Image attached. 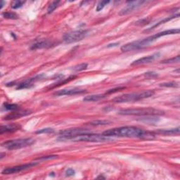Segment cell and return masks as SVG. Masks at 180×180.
Returning a JSON list of instances; mask_svg holds the SVG:
<instances>
[{
    "mask_svg": "<svg viewBox=\"0 0 180 180\" xmlns=\"http://www.w3.org/2000/svg\"><path fill=\"white\" fill-rule=\"evenodd\" d=\"M4 108L7 110H12V111H14V110H16L19 109V106L16 104H11L8 103H4Z\"/></svg>",
    "mask_w": 180,
    "mask_h": 180,
    "instance_id": "cell-24",
    "label": "cell"
},
{
    "mask_svg": "<svg viewBox=\"0 0 180 180\" xmlns=\"http://www.w3.org/2000/svg\"><path fill=\"white\" fill-rule=\"evenodd\" d=\"M179 16V14H177V15H175V16H170V17H167V18H166V19H163V20H160V22H158V23L155 24L154 25H153V26H152V27H151V28H150L145 30L144 32H149V31H151V30L154 29L155 28H156L157 26H159L160 25H161V24L165 23H166V22H167V21H170V20H171L172 19H175V18H178Z\"/></svg>",
    "mask_w": 180,
    "mask_h": 180,
    "instance_id": "cell-19",
    "label": "cell"
},
{
    "mask_svg": "<svg viewBox=\"0 0 180 180\" xmlns=\"http://www.w3.org/2000/svg\"><path fill=\"white\" fill-rule=\"evenodd\" d=\"M2 16H4L5 19L12 20L17 19L18 18H19V16H18L16 14L13 13V12H4V13L2 14Z\"/></svg>",
    "mask_w": 180,
    "mask_h": 180,
    "instance_id": "cell-23",
    "label": "cell"
},
{
    "mask_svg": "<svg viewBox=\"0 0 180 180\" xmlns=\"http://www.w3.org/2000/svg\"><path fill=\"white\" fill-rule=\"evenodd\" d=\"M179 60H180V57L179 56H177L176 57H173V58L172 59L165 60V61H163L161 63H163V64H173V63L179 62Z\"/></svg>",
    "mask_w": 180,
    "mask_h": 180,
    "instance_id": "cell-27",
    "label": "cell"
},
{
    "mask_svg": "<svg viewBox=\"0 0 180 180\" xmlns=\"http://www.w3.org/2000/svg\"><path fill=\"white\" fill-rule=\"evenodd\" d=\"M102 134L108 137L139 138L146 140L154 139L155 138L154 132H150L134 126H125V127L110 129L104 132Z\"/></svg>",
    "mask_w": 180,
    "mask_h": 180,
    "instance_id": "cell-1",
    "label": "cell"
},
{
    "mask_svg": "<svg viewBox=\"0 0 180 180\" xmlns=\"http://www.w3.org/2000/svg\"><path fill=\"white\" fill-rule=\"evenodd\" d=\"M54 132V130L52 128H44V129H41V130H38L36 132V134H50V133H53Z\"/></svg>",
    "mask_w": 180,
    "mask_h": 180,
    "instance_id": "cell-28",
    "label": "cell"
},
{
    "mask_svg": "<svg viewBox=\"0 0 180 180\" xmlns=\"http://www.w3.org/2000/svg\"><path fill=\"white\" fill-rule=\"evenodd\" d=\"M164 111L154 108H139V109H122L118 114L122 115H137V116H157L164 115Z\"/></svg>",
    "mask_w": 180,
    "mask_h": 180,
    "instance_id": "cell-2",
    "label": "cell"
},
{
    "mask_svg": "<svg viewBox=\"0 0 180 180\" xmlns=\"http://www.w3.org/2000/svg\"><path fill=\"white\" fill-rule=\"evenodd\" d=\"M20 129V126L16 124H9L6 125H2L0 127V134H3L4 133L8 132H14L19 130Z\"/></svg>",
    "mask_w": 180,
    "mask_h": 180,
    "instance_id": "cell-16",
    "label": "cell"
},
{
    "mask_svg": "<svg viewBox=\"0 0 180 180\" xmlns=\"http://www.w3.org/2000/svg\"><path fill=\"white\" fill-rule=\"evenodd\" d=\"M4 4H5V2H4V1H2V2H1V7H0V8H2L3 7H4Z\"/></svg>",
    "mask_w": 180,
    "mask_h": 180,
    "instance_id": "cell-36",
    "label": "cell"
},
{
    "mask_svg": "<svg viewBox=\"0 0 180 180\" xmlns=\"http://www.w3.org/2000/svg\"><path fill=\"white\" fill-rule=\"evenodd\" d=\"M75 174H76V171L73 169H71V168H69L66 171H65V175H66V176H68V177L73 176V175H75Z\"/></svg>",
    "mask_w": 180,
    "mask_h": 180,
    "instance_id": "cell-33",
    "label": "cell"
},
{
    "mask_svg": "<svg viewBox=\"0 0 180 180\" xmlns=\"http://www.w3.org/2000/svg\"><path fill=\"white\" fill-rule=\"evenodd\" d=\"M110 2V1H102L100 2L98 4H97V11H101L103 8L105 7V6L107 5L108 4H109Z\"/></svg>",
    "mask_w": 180,
    "mask_h": 180,
    "instance_id": "cell-30",
    "label": "cell"
},
{
    "mask_svg": "<svg viewBox=\"0 0 180 180\" xmlns=\"http://www.w3.org/2000/svg\"><path fill=\"white\" fill-rule=\"evenodd\" d=\"M89 132L88 130L83 128H74V129H68L59 132L60 138L61 140H70L73 137L77 136V135L88 133Z\"/></svg>",
    "mask_w": 180,
    "mask_h": 180,
    "instance_id": "cell-8",
    "label": "cell"
},
{
    "mask_svg": "<svg viewBox=\"0 0 180 180\" xmlns=\"http://www.w3.org/2000/svg\"><path fill=\"white\" fill-rule=\"evenodd\" d=\"M76 76H70V77H69L68 79H63V80H61L60 81H59V82H57V83L53 84L52 87L50 86V87H48V88H49V89L55 88V87H59V86L61 85H64V84H65V83H67V82H70V81L74 80L75 78H76Z\"/></svg>",
    "mask_w": 180,
    "mask_h": 180,
    "instance_id": "cell-20",
    "label": "cell"
},
{
    "mask_svg": "<svg viewBox=\"0 0 180 180\" xmlns=\"http://www.w3.org/2000/svg\"><path fill=\"white\" fill-rule=\"evenodd\" d=\"M35 140L31 138H26V139H18L14 140H8L7 142L2 143V146L8 150H16L25 148L33 144Z\"/></svg>",
    "mask_w": 180,
    "mask_h": 180,
    "instance_id": "cell-5",
    "label": "cell"
},
{
    "mask_svg": "<svg viewBox=\"0 0 180 180\" xmlns=\"http://www.w3.org/2000/svg\"><path fill=\"white\" fill-rule=\"evenodd\" d=\"M146 3L145 1H130L128 2L126 7L122 8L121 11L119 12L120 16H125L128 14H130L134 11L137 10L138 8H139L142 4Z\"/></svg>",
    "mask_w": 180,
    "mask_h": 180,
    "instance_id": "cell-10",
    "label": "cell"
},
{
    "mask_svg": "<svg viewBox=\"0 0 180 180\" xmlns=\"http://www.w3.org/2000/svg\"><path fill=\"white\" fill-rule=\"evenodd\" d=\"M155 94L154 91L153 90H146L139 93H130V94H125L115 97L112 99L114 103H127V102L137 101L139 100L144 99Z\"/></svg>",
    "mask_w": 180,
    "mask_h": 180,
    "instance_id": "cell-3",
    "label": "cell"
},
{
    "mask_svg": "<svg viewBox=\"0 0 180 180\" xmlns=\"http://www.w3.org/2000/svg\"><path fill=\"white\" fill-rule=\"evenodd\" d=\"M160 87H178L179 83L176 82H165L160 84Z\"/></svg>",
    "mask_w": 180,
    "mask_h": 180,
    "instance_id": "cell-25",
    "label": "cell"
},
{
    "mask_svg": "<svg viewBox=\"0 0 180 180\" xmlns=\"http://www.w3.org/2000/svg\"><path fill=\"white\" fill-rule=\"evenodd\" d=\"M180 132L179 127L171 130H158L155 133L165 135V136H172V135H179Z\"/></svg>",
    "mask_w": 180,
    "mask_h": 180,
    "instance_id": "cell-17",
    "label": "cell"
},
{
    "mask_svg": "<svg viewBox=\"0 0 180 180\" xmlns=\"http://www.w3.org/2000/svg\"><path fill=\"white\" fill-rule=\"evenodd\" d=\"M111 123V122L109 121H101V120H98V121H94L89 122V125L91 126H103V125H107Z\"/></svg>",
    "mask_w": 180,
    "mask_h": 180,
    "instance_id": "cell-21",
    "label": "cell"
},
{
    "mask_svg": "<svg viewBox=\"0 0 180 180\" xmlns=\"http://www.w3.org/2000/svg\"><path fill=\"white\" fill-rule=\"evenodd\" d=\"M31 113H32V111H31L30 110H14V111L8 114L7 115H6L4 118V120H5V121H12V120L19 119L20 118H21V117L30 115Z\"/></svg>",
    "mask_w": 180,
    "mask_h": 180,
    "instance_id": "cell-12",
    "label": "cell"
},
{
    "mask_svg": "<svg viewBox=\"0 0 180 180\" xmlns=\"http://www.w3.org/2000/svg\"><path fill=\"white\" fill-rule=\"evenodd\" d=\"M37 165L38 163H31L23 164V165H21V166H19L7 167V168H5L4 170H3L2 173L3 174V175H11V174L19 173L20 172H22V171L31 168V167L37 166Z\"/></svg>",
    "mask_w": 180,
    "mask_h": 180,
    "instance_id": "cell-9",
    "label": "cell"
},
{
    "mask_svg": "<svg viewBox=\"0 0 180 180\" xmlns=\"http://www.w3.org/2000/svg\"><path fill=\"white\" fill-rule=\"evenodd\" d=\"M160 57V53H155L153 55L144 56L143 58H141L134 61L132 65H142V64H150V63L154 62L157 59Z\"/></svg>",
    "mask_w": 180,
    "mask_h": 180,
    "instance_id": "cell-13",
    "label": "cell"
},
{
    "mask_svg": "<svg viewBox=\"0 0 180 180\" xmlns=\"http://www.w3.org/2000/svg\"><path fill=\"white\" fill-rule=\"evenodd\" d=\"M125 89V87H115V88H113L111 89H109L106 92V94H113V93H115V92H118L120 91H122V90H123Z\"/></svg>",
    "mask_w": 180,
    "mask_h": 180,
    "instance_id": "cell-31",
    "label": "cell"
},
{
    "mask_svg": "<svg viewBox=\"0 0 180 180\" xmlns=\"http://www.w3.org/2000/svg\"><path fill=\"white\" fill-rule=\"evenodd\" d=\"M70 140L73 142H105L112 140L111 138L105 137L103 134H96L92 133H85L73 137Z\"/></svg>",
    "mask_w": 180,
    "mask_h": 180,
    "instance_id": "cell-4",
    "label": "cell"
},
{
    "mask_svg": "<svg viewBox=\"0 0 180 180\" xmlns=\"http://www.w3.org/2000/svg\"><path fill=\"white\" fill-rule=\"evenodd\" d=\"M106 97V94H96V95H90L87 96L83 98V101L85 102L90 101H98L99 100L103 99V98Z\"/></svg>",
    "mask_w": 180,
    "mask_h": 180,
    "instance_id": "cell-18",
    "label": "cell"
},
{
    "mask_svg": "<svg viewBox=\"0 0 180 180\" xmlns=\"http://www.w3.org/2000/svg\"><path fill=\"white\" fill-rule=\"evenodd\" d=\"M84 93H87L86 89H81L79 88H73V89H64L61 90L53 93V95L56 97H61V96L65 95H77V94H82Z\"/></svg>",
    "mask_w": 180,
    "mask_h": 180,
    "instance_id": "cell-11",
    "label": "cell"
},
{
    "mask_svg": "<svg viewBox=\"0 0 180 180\" xmlns=\"http://www.w3.org/2000/svg\"><path fill=\"white\" fill-rule=\"evenodd\" d=\"M43 75H40V76H37L35 77H32V78H29L25 81H24L23 82L20 83L19 85V86L17 87L18 89H27V88H31V87L33 86V84L37 82V81L40 80L42 79Z\"/></svg>",
    "mask_w": 180,
    "mask_h": 180,
    "instance_id": "cell-15",
    "label": "cell"
},
{
    "mask_svg": "<svg viewBox=\"0 0 180 180\" xmlns=\"http://www.w3.org/2000/svg\"><path fill=\"white\" fill-rule=\"evenodd\" d=\"M25 2H23V1H14L11 4V8H14V9H18L20 7H22L25 4Z\"/></svg>",
    "mask_w": 180,
    "mask_h": 180,
    "instance_id": "cell-26",
    "label": "cell"
},
{
    "mask_svg": "<svg viewBox=\"0 0 180 180\" xmlns=\"http://www.w3.org/2000/svg\"><path fill=\"white\" fill-rule=\"evenodd\" d=\"M58 158L57 155H49V156H46V157H42L40 158H39V160H51V159H56Z\"/></svg>",
    "mask_w": 180,
    "mask_h": 180,
    "instance_id": "cell-34",
    "label": "cell"
},
{
    "mask_svg": "<svg viewBox=\"0 0 180 180\" xmlns=\"http://www.w3.org/2000/svg\"><path fill=\"white\" fill-rule=\"evenodd\" d=\"M87 65H88L87 64H81L77 65H76L73 69L75 71H82L87 69Z\"/></svg>",
    "mask_w": 180,
    "mask_h": 180,
    "instance_id": "cell-29",
    "label": "cell"
},
{
    "mask_svg": "<svg viewBox=\"0 0 180 180\" xmlns=\"http://www.w3.org/2000/svg\"><path fill=\"white\" fill-rule=\"evenodd\" d=\"M153 42H154V39H153L152 36H149V37H146L145 39H143V40L134 41L132 42L126 44L121 47V49L122 52H130V51L138 50L148 46L149 44H151Z\"/></svg>",
    "mask_w": 180,
    "mask_h": 180,
    "instance_id": "cell-6",
    "label": "cell"
},
{
    "mask_svg": "<svg viewBox=\"0 0 180 180\" xmlns=\"http://www.w3.org/2000/svg\"><path fill=\"white\" fill-rule=\"evenodd\" d=\"M88 31L86 30H80V31H76L70 32L68 33L65 34L63 40L65 43L70 44V43H74L80 41L85 38L88 35Z\"/></svg>",
    "mask_w": 180,
    "mask_h": 180,
    "instance_id": "cell-7",
    "label": "cell"
},
{
    "mask_svg": "<svg viewBox=\"0 0 180 180\" xmlns=\"http://www.w3.org/2000/svg\"><path fill=\"white\" fill-rule=\"evenodd\" d=\"M144 76L146 77V78H155L158 76V73H155V72H147L144 74Z\"/></svg>",
    "mask_w": 180,
    "mask_h": 180,
    "instance_id": "cell-32",
    "label": "cell"
},
{
    "mask_svg": "<svg viewBox=\"0 0 180 180\" xmlns=\"http://www.w3.org/2000/svg\"><path fill=\"white\" fill-rule=\"evenodd\" d=\"M54 45V42L49 40H42L38 42H36L35 43L32 45L31 49L32 50L36 49H47L49 48Z\"/></svg>",
    "mask_w": 180,
    "mask_h": 180,
    "instance_id": "cell-14",
    "label": "cell"
},
{
    "mask_svg": "<svg viewBox=\"0 0 180 180\" xmlns=\"http://www.w3.org/2000/svg\"><path fill=\"white\" fill-rule=\"evenodd\" d=\"M120 43L119 42H116V43H113V44H110L108 45V47H116L117 45H118Z\"/></svg>",
    "mask_w": 180,
    "mask_h": 180,
    "instance_id": "cell-35",
    "label": "cell"
},
{
    "mask_svg": "<svg viewBox=\"0 0 180 180\" xmlns=\"http://www.w3.org/2000/svg\"><path fill=\"white\" fill-rule=\"evenodd\" d=\"M59 4H60V1H54V2L51 3L49 6V7H48L47 13L49 14L53 13V11L59 7Z\"/></svg>",
    "mask_w": 180,
    "mask_h": 180,
    "instance_id": "cell-22",
    "label": "cell"
}]
</instances>
